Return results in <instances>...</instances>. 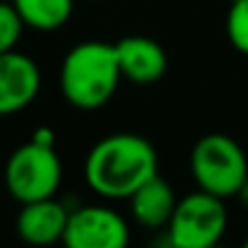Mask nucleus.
<instances>
[{
	"label": "nucleus",
	"instance_id": "f257e3e1",
	"mask_svg": "<svg viewBox=\"0 0 248 248\" xmlns=\"http://www.w3.org/2000/svg\"><path fill=\"white\" fill-rule=\"evenodd\" d=\"M159 157L150 140L135 133L101 138L84 159L87 186L108 200H128L145 181L159 173Z\"/></svg>",
	"mask_w": 248,
	"mask_h": 248
},
{
	"label": "nucleus",
	"instance_id": "f03ea898",
	"mask_svg": "<svg viewBox=\"0 0 248 248\" xmlns=\"http://www.w3.org/2000/svg\"><path fill=\"white\" fill-rule=\"evenodd\" d=\"M121 68L116 46L106 41H82L73 46L61 65V92L68 104L82 111L101 108L118 89Z\"/></svg>",
	"mask_w": 248,
	"mask_h": 248
},
{
	"label": "nucleus",
	"instance_id": "7ed1b4c3",
	"mask_svg": "<svg viewBox=\"0 0 248 248\" xmlns=\"http://www.w3.org/2000/svg\"><path fill=\"white\" fill-rule=\"evenodd\" d=\"M190 173L200 190L232 198L248 178V157L234 138L210 133L200 138L190 152Z\"/></svg>",
	"mask_w": 248,
	"mask_h": 248
},
{
	"label": "nucleus",
	"instance_id": "20e7f679",
	"mask_svg": "<svg viewBox=\"0 0 248 248\" xmlns=\"http://www.w3.org/2000/svg\"><path fill=\"white\" fill-rule=\"evenodd\" d=\"M169 244L173 248H212L219 246L227 232L224 198L207 190L188 193L176 202V210L166 224Z\"/></svg>",
	"mask_w": 248,
	"mask_h": 248
},
{
	"label": "nucleus",
	"instance_id": "39448f33",
	"mask_svg": "<svg viewBox=\"0 0 248 248\" xmlns=\"http://www.w3.org/2000/svg\"><path fill=\"white\" fill-rule=\"evenodd\" d=\"M63 178V162L56 147L34 140L19 145L5 164V186L17 202L53 198Z\"/></svg>",
	"mask_w": 248,
	"mask_h": 248
},
{
	"label": "nucleus",
	"instance_id": "423d86ee",
	"mask_svg": "<svg viewBox=\"0 0 248 248\" xmlns=\"http://www.w3.org/2000/svg\"><path fill=\"white\" fill-rule=\"evenodd\" d=\"M61 244L65 248H128L130 229L116 210L106 205H82L70 212Z\"/></svg>",
	"mask_w": 248,
	"mask_h": 248
},
{
	"label": "nucleus",
	"instance_id": "0eeeda50",
	"mask_svg": "<svg viewBox=\"0 0 248 248\" xmlns=\"http://www.w3.org/2000/svg\"><path fill=\"white\" fill-rule=\"evenodd\" d=\"M41 89L39 65L19 53L5 51L0 53V116H12L24 111Z\"/></svg>",
	"mask_w": 248,
	"mask_h": 248
},
{
	"label": "nucleus",
	"instance_id": "6e6552de",
	"mask_svg": "<svg viewBox=\"0 0 248 248\" xmlns=\"http://www.w3.org/2000/svg\"><path fill=\"white\" fill-rule=\"evenodd\" d=\"M68 217H70V210L63 202H58L56 198H44V200L22 202L15 227L24 244L46 248L63 241Z\"/></svg>",
	"mask_w": 248,
	"mask_h": 248
},
{
	"label": "nucleus",
	"instance_id": "1a4fd4ad",
	"mask_svg": "<svg viewBox=\"0 0 248 248\" xmlns=\"http://www.w3.org/2000/svg\"><path fill=\"white\" fill-rule=\"evenodd\" d=\"M113 46L118 56L121 75L125 80L138 84H152L164 78L169 61L159 41L142 34H133V36H123Z\"/></svg>",
	"mask_w": 248,
	"mask_h": 248
},
{
	"label": "nucleus",
	"instance_id": "9d476101",
	"mask_svg": "<svg viewBox=\"0 0 248 248\" xmlns=\"http://www.w3.org/2000/svg\"><path fill=\"white\" fill-rule=\"evenodd\" d=\"M130 215L133 219L145 229H159L166 227L173 210H176V193L169 186V181L155 173L150 181H145L130 198Z\"/></svg>",
	"mask_w": 248,
	"mask_h": 248
},
{
	"label": "nucleus",
	"instance_id": "9b49d317",
	"mask_svg": "<svg viewBox=\"0 0 248 248\" xmlns=\"http://www.w3.org/2000/svg\"><path fill=\"white\" fill-rule=\"evenodd\" d=\"M24 27L36 31L61 29L73 15V0H12Z\"/></svg>",
	"mask_w": 248,
	"mask_h": 248
},
{
	"label": "nucleus",
	"instance_id": "f8f14e48",
	"mask_svg": "<svg viewBox=\"0 0 248 248\" xmlns=\"http://www.w3.org/2000/svg\"><path fill=\"white\" fill-rule=\"evenodd\" d=\"M227 36L239 53L248 56V0H232L227 12Z\"/></svg>",
	"mask_w": 248,
	"mask_h": 248
},
{
	"label": "nucleus",
	"instance_id": "ddd939ff",
	"mask_svg": "<svg viewBox=\"0 0 248 248\" xmlns=\"http://www.w3.org/2000/svg\"><path fill=\"white\" fill-rule=\"evenodd\" d=\"M24 22L17 15L12 0H0V53L12 51L22 36Z\"/></svg>",
	"mask_w": 248,
	"mask_h": 248
},
{
	"label": "nucleus",
	"instance_id": "4468645a",
	"mask_svg": "<svg viewBox=\"0 0 248 248\" xmlns=\"http://www.w3.org/2000/svg\"><path fill=\"white\" fill-rule=\"evenodd\" d=\"M31 140H34V142H39V145L56 147V133H53L48 125H41V128H36V130H34V135H31Z\"/></svg>",
	"mask_w": 248,
	"mask_h": 248
},
{
	"label": "nucleus",
	"instance_id": "2eb2a0df",
	"mask_svg": "<svg viewBox=\"0 0 248 248\" xmlns=\"http://www.w3.org/2000/svg\"><path fill=\"white\" fill-rule=\"evenodd\" d=\"M236 198L241 200V205H244V207H246V210H248V178H246V181H244V186L239 188V193H236Z\"/></svg>",
	"mask_w": 248,
	"mask_h": 248
},
{
	"label": "nucleus",
	"instance_id": "dca6fc26",
	"mask_svg": "<svg viewBox=\"0 0 248 248\" xmlns=\"http://www.w3.org/2000/svg\"><path fill=\"white\" fill-rule=\"evenodd\" d=\"M152 248H173V246H171V244L166 241V244H162V246H152Z\"/></svg>",
	"mask_w": 248,
	"mask_h": 248
},
{
	"label": "nucleus",
	"instance_id": "f3484780",
	"mask_svg": "<svg viewBox=\"0 0 248 248\" xmlns=\"http://www.w3.org/2000/svg\"><path fill=\"white\" fill-rule=\"evenodd\" d=\"M244 248H248V241H246V244H244Z\"/></svg>",
	"mask_w": 248,
	"mask_h": 248
},
{
	"label": "nucleus",
	"instance_id": "a211bd4d",
	"mask_svg": "<svg viewBox=\"0 0 248 248\" xmlns=\"http://www.w3.org/2000/svg\"><path fill=\"white\" fill-rule=\"evenodd\" d=\"M212 248H219V246H212Z\"/></svg>",
	"mask_w": 248,
	"mask_h": 248
}]
</instances>
